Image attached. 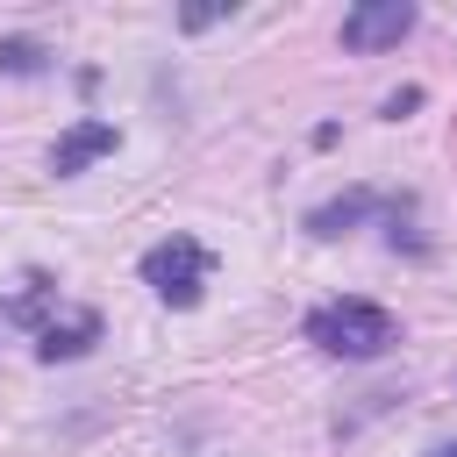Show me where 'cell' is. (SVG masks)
I'll use <instances>...</instances> for the list:
<instances>
[{
	"mask_svg": "<svg viewBox=\"0 0 457 457\" xmlns=\"http://www.w3.org/2000/svg\"><path fill=\"white\" fill-rule=\"evenodd\" d=\"M307 343L314 350H328V357H350V364H364V357H386L393 343H400V321L378 307V300H321L314 314H307Z\"/></svg>",
	"mask_w": 457,
	"mask_h": 457,
	"instance_id": "6da1fadb",
	"label": "cell"
},
{
	"mask_svg": "<svg viewBox=\"0 0 457 457\" xmlns=\"http://www.w3.org/2000/svg\"><path fill=\"white\" fill-rule=\"evenodd\" d=\"M207 278H214V250L193 243V236H164V243L143 250V286H150L164 307H193V300L207 293Z\"/></svg>",
	"mask_w": 457,
	"mask_h": 457,
	"instance_id": "7a4b0ae2",
	"label": "cell"
},
{
	"mask_svg": "<svg viewBox=\"0 0 457 457\" xmlns=\"http://www.w3.org/2000/svg\"><path fill=\"white\" fill-rule=\"evenodd\" d=\"M407 29H414V7H407V0H357V7L343 14V50L371 57V50H393Z\"/></svg>",
	"mask_w": 457,
	"mask_h": 457,
	"instance_id": "3957f363",
	"label": "cell"
},
{
	"mask_svg": "<svg viewBox=\"0 0 457 457\" xmlns=\"http://www.w3.org/2000/svg\"><path fill=\"white\" fill-rule=\"evenodd\" d=\"M400 207H407V200H386V193H371V186H350V193H336V200H321V207L307 214V236H321V243H328V236H350L364 214H393V221H400Z\"/></svg>",
	"mask_w": 457,
	"mask_h": 457,
	"instance_id": "277c9868",
	"label": "cell"
},
{
	"mask_svg": "<svg viewBox=\"0 0 457 457\" xmlns=\"http://www.w3.org/2000/svg\"><path fill=\"white\" fill-rule=\"evenodd\" d=\"M114 143H121V136H114V121H93V114H79V121L57 136V150H50V171H57V179H79L93 157H114Z\"/></svg>",
	"mask_w": 457,
	"mask_h": 457,
	"instance_id": "5b68a950",
	"label": "cell"
},
{
	"mask_svg": "<svg viewBox=\"0 0 457 457\" xmlns=\"http://www.w3.org/2000/svg\"><path fill=\"white\" fill-rule=\"evenodd\" d=\"M93 343H100V314H93V307H64V314H50V321L36 328V357H43V364L86 357Z\"/></svg>",
	"mask_w": 457,
	"mask_h": 457,
	"instance_id": "8992f818",
	"label": "cell"
},
{
	"mask_svg": "<svg viewBox=\"0 0 457 457\" xmlns=\"http://www.w3.org/2000/svg\"><path fill=\"white\" fill-rule=\"evenodd\" d=\"M0 71L36 79V71H50V50H43L36 36H0Z\"/></svg>",
	"mask_w": 457,
	"mask_h": 457,
	"instance_id": "52a82bcc",
	"label": "cell"
},
{
	"mask_svg": "<svg viewBox=\"0 0 457 457\" xmlns=\"http://www.w3.org/2000/svg\"><path fill=\"white\" fill-rule=\"evenodd\" d=\"M407 107H421V86H400V93H393V100H386V121H400V114H407Z\"/></svg>",
	"mask_w": 457,
	"mask_h": 457,
	"instance_id": "ba28073f",
	"label": "cell"
},
{
	"mask_svg": "<svg viewBox=\"0 0 457 457\" xmlns=\"http://www.w3.org/2000/svg\"><path fill=\"white\" fill-rule=\"evenodd\" d=\"M221 14H228V7H186L179 21H186V29H207V21H221Z\"/></svg>",
	"mask_w": 457,
	"mask_h": 457,
	"instance_id": "9c48e42d",
	"label": "cell"
},
{
	"mask_svg": "<svg viewBox=\"0 0 457 457\" xmlns=\"http://www.w3.org/2000/svg\"><path fill=\"white\" fill-rule=\"evenodd\" d=\"M428 457H457V443H443V450H428Z\"/></svg>",
	"mask_w": 457,
	"mask_h": 457,
	"instance_id": "30bf717a",
	"label": "cell"
}]
</instances>
